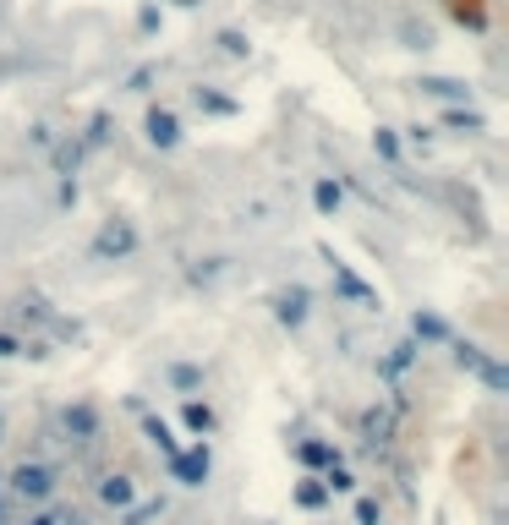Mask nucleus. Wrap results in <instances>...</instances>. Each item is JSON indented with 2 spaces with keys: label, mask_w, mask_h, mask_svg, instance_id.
<instances>
[{
  "label": "nucleus",
  "mask_w": 509,
  "mask_h": 525,
  "mask_svg": "<svg viewBox=\"0 0 509 525\" xmlns=\"http://www.w3.org/2000/svg\"><path fill=\"white\" fill-rule=\"evenodd\" d=\"M455 361H460V367H466V372H477V378L482 383H488V389L493 394H504L509 389V372L499 367V361H493L488 356V350H477V345H466V340H455Z\"/></svg>",
  "instance_id": "1"
},
{
  "label": "nucleus",
  "mask_w": 509,
  "mask_h": 525,
  "mask_svg": "<svg viewBox=\"0 0 509 525\" xmlns=\"http://www.w3.org/2000/svg\"><path fill=\"white\" fill-rule=\"evenodd\" d=\"M11 487H17L22 498H50L55 493V471H50V465H28V460H22L17 471H11Z\"/></svg>",
  "instance_id": "2"
},
{
  "label": "nucleus",
  "mask_w": 509,
  "mask_h": 525,
  "mask_svg": "<svg viewBox=\"0 0 509 525\" xmlns=\"http://www.w3.org/2000/svg\"><path fill=\"white\" fill-rule=\"evenodd\" d=\"M170 476L187 482V487H203L208 482V449H203V443H198V449H176V454H170Z\"/></svg>",
  "instance_id": "3"
},
{
  "label": "nucleus",
  "mask_w": 509,
  "mask_h": 525,
  "mask_svg": "<svg viewBox=\"0 0 509 525\" xmlns=\"http://www.w3.org/2000/svg\"><path fill=\"white\" fill-rule=\"evenodd\" d=\"M329 268H334V290H340V296L351 301V307H378V290L367 285V279H356L345 263H329Z\"/></svg>",
  "instance_id": "4"
},
{
  "label": "nucleus",
  "mask_w": 509,
  "mask_h": 525,
  "mask_svg": "<svg viewBox=\"0 0 509 525\" xmlns=\"http://www.w3.org/2000/svg\"><path fill=\"white\" fill-rule=\"evenodd\" d=\"M61 427H66V438H72V443H94V433H99L94 405H66V411H61Z\"/></svg>",
  "instance_id": "5"
},
{
  "label": "nucleus",
  "mask_w": 509,
  "mask_h": 525,
  "mask_svg": "<svg viewBox=\"0 0 509 525\" xmlns=\"http://www.w3.org/2000/svg\"><path fill=\"white\" fill-rule=\"evenodd\" d=\"M132 247H137V230H132V225H104L99 241H94L99 258H126Z\"/></svg>",
  "instance_id": "6"
},
{
  "label": "nucleus",
  "mask_w": 509,
  "mask_h": 525,
  "mask_svg": "<svg viewBox=\"0 0 509 525\" xmlns=\"http://www.w3.org/2000/svg\"><path fill=\"white\" fill-rule=\"evenodd\" d=\"M148 143H154V148H176L181 143V126H176V115H170V110H148Z\"/></svg>",
  "instance_id": "7"
},
{
  "label": "nucleus",
  "mask_w": 509,
  "mask_h": 525,
  "mask_svg": "<svg viewBox=\"0 0 509 525\" xmlns=\"http://www.w3.org/2000/svg\"><path fill=\"white\" fill-rule=\"evenodd\" d=\"M274 318L285 323V329H296V323L307 318V290L302 285H291V290H280V301H274Z\"/></svg>",
  "instance_id": "8"
},
{
  "label": "nucleus",
  "mask_w": 509,
  "mask_h": 525,
  "mask_svg": "<svg viewBox=\"0 0 509 525\" xmlns=\"http://www.w3.org/2000/svg\"><path fill=\"white\" fill-rule=\"evenodd\" d=\"M99 498L110 509H132V476H104L99 482Z\"/></svg>",
  "instance_id": "9"
},
{
  "label": "nucleus",
  "mask_w": 509,
  "mask_h": 525,
  "mask_svg": "<svg viewBox=\"0 0 509 525\" xmlns=\"http://www.w3.org/2000/svg\"><path fill=\"white\" fill-rule=\"evenodd\" d=\"M411 334H416V340H449V323L433 318V312H416V318H411Z\"/></svg>",
  "instance_id": "10"
},
{
  "label": "nucleus",
  "mask_w": 509,
  "mask_h": 525,
  "mask_svg": "<svg viewBox=\"0 0 509 525\" xmlns=\"http://www.w3.org/2000/svg\"><path fill=\"white\" fill-rule=\"evenodd\" d=\"M422 93H433V99H466V83H455V77H422Z\"/></svg>",
  "instance_id": "11"
},
{
  "label": "nucleus",
  "mask_w": 509,
  "mask_h": 525,
  "mask_svg": "<svg viewBox=\"0 0 509 525\" xmlns=\"http://www.w3.org/2000/svg\"><path fill=\"white\" fill-rule=\"evenodd\" d=\"M362 427H367V438H373V443H384L389 433H395V411H367Z\"/></svg>",
  "instance_id": "12"
},
{
  "label": "nucleus",
  "mask_w": 509,
  "mask_h": 525,
  "mask_svg": "<svg viewBox=\"0 0 509 525\" xmlns=\"http://www.w3.org/2000/svg\"><path fill=\"white\" fill-rule=\"evenodd\" d=\"M312 203H318V214H334V208H340V186L318 181V186H312Z\"/></svg>",
  "instance_id": "13"
},
{
  "label": "nucleus",
  "mask_w": 509,
  "mask_h": 525,
  "mask_svg": "<svg viewBox=\"0 0 509 525\" xmlns=\"http://www.w3.org/2000/svg\"><path fill=\"white\" fill-rule=\"evenodd\" d=\"M198 110H208V115H236V99H225V93H203V88H198Z\"/></svg>",
  "instance_id": "14"
},
{
  "label": "nucleus",
  "mask_w": 509,
  "mask_h": 525,
  "mask_svg": "<svg viewBox=\"0 0 509 525\" xmlns=\"http://www.w3.org/2000/svg\"><path fill=\"white\" fill-rule=\"evenodd\" d=\"M323 498H329V487H323V482H302V487H296V504H302V509H323Z\"/></svg>",
  "instance_id": "15"
},
{
  "label": "nucleus",
  "mask_w": 509,
  "mask_h": 525,
  "mask_svg": "<svg viewBox=\"0 0 509 525\" xmlns=\"http://www.w3.org/2000/svg\"><path fill=\"white\" fill-rule=\"evenodd\" d=\"M302 460L307 465H340V454H334L329 443H302Z\"/></svg>",
  "instance_id": "16"
},
{
  "label": "nucleus",
  "mask_w": 509,
  "mask_h": 525,
  "mask_svg": "<svg viewBox=\"0 0 509 525\" xmlns=\"http://www.w3.org/2000/svg\"><path fill=\"white\" fill-rule=\"evenodd\" d=\"M187 427H192V433H208V427H214V411L192 400V405H187Z\"/></svg>",
  "instance_id": "17"
},
{
  "label": "nucleus",
  "mask_w": 509,
  "mask_h": 525,
  "mask_svg": "<svg viewBox=\"0 0 509 525\" xmlns=\"http://www.w3.org/2000/svg\"><path fill=\"white\" fill-rule=\"evenodd\" d=\"M159 515H165V504L154 498V504H137V509H126V525H148V520H159Z\"/></svg>",
  "instance_id": "18"
},
{
  "label": "nucleus",
  "mask_w": 509,
  "mask_h": 525,
  "mask_svg": "<svg viewBox=\"0 0 509 525\" xmlns=\"http://www.w3.org/2000/svg\"><path fill=\"white\" fill-rule=\"evenodd\" d=\"M323 487H329V493H351V487H356V476L345 471V465H329V482H323Z\"/></svg>",
  "instance_id": "19"
},
{
  "label": "nucleus",
  "mask_w": 509,
  "mask_h": 525,
  "mask_svg": "<svg viewBox=\"0 0 509 525\" xmlns=\"http://www.w3.org/2000/svg\"><path fill=\"white\" fill-rule=\"evenodd\" d=\"M449 126H455V132H482V115L477 110H455L449 115Z\"/></svg>",
  "instance_id": "20"
},
{
  "label": "nucleus",
  "mask_w": 509,
  "mask_h": 525,
  "mask_svg": "<svg viewBox=\"0 0 509 525\" xmlns=\"http://www.w3.org/2000/svg\"><path fill=\"white\" fill-rule=\"evenodd\" d=\"M148 438H154L165 454H176V438H170V427H165V422H148Z\"/></svg>",
  "instance_id": "21"
},
{
  "label": "nucleus",
  "mask_w": 509,
  "mask_h": 525,
  "mask_svg": "<svg viewBox=\"0 0 509 525\" xmlns=\"http://www.w3.org/2000/svg\"><path fill=\"white\" fill-rule=\"evenodd\" d=\"M219 50L225 55H247V39H241V33H219Z\"/></svg>",
  "instance_id": "22"
},
{
  "label": "nucleus",
  "mask_w": 509,
  "mask_h": 525,
  "mask_svg": "<svg viewBox=\"0 0 509 525\" xmlns=\"http://www.w3.org/2000/svg\"><path fill=\"white\" fill-rule=\"evenodd\" d=\"M378 154H384V159H400V143H395V132H378Z\"/></svg>",
  "instance_id": "23"
},
{
  "label": "nucleus",
  "mask_w": 509,
  "mask_h": 525,
  "mask_svg": "<svg viewBox=\"0 0 509 525\" xmlns=\"http://www.w3.org/2000/svg\"><path fill=\"white\" fill-rule=\"evenodd\" d=\"M356 520H362V525H378V504H367V498H362V504H356Z\"/></svg>",
  "instance_id": "24"
},
{
  "label": "nucleus",
  "mask_w": 509,
  "mask_h": 525,
  "mask_svg": "<svg viewBox=\"0 0 509 525\" xmlns=\"http://www.w3.org/2000/svg\"><path fill=\"white\" fill-rule=\"evenodd\" d=\"M17 350H22V345L11 340V334H0V356H17Z\"/></svg>",
  "instance_id": "25"
},
{
  "label": "nucleus",
  "mask_w": 509,
  "mask_h": 525,
  "mask_svg": "<svg viewBox=\"0 0 509 525\" xmlns=\"http://www.w3.org/2000/svg\"><path fill=\"white\" fill-rule=\"evenodd\" d=\"M28 525H61V520H55V515H39V520H28Z\"/></svg>",
  "instance_id": "26"
}]
</instances>
